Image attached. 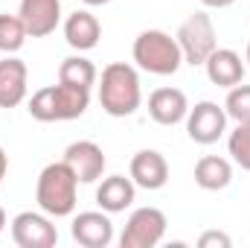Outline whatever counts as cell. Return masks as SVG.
Masks as SVG:
<instances>
[{"label":"cell","mask_w":250,"mask_h":248,"mask_svg":"<svg viewBox=\"0 0 250 248\" xmlns=\"http://www.w3.org/2000/svg\"><path fill=\"white\" fill-rule=\"evenodd\" d=\"M90 105V88H76V85H47L38 88L29 97V114L38 123H62L76 120L87 111Z\"/></svg>","instance_id":"7a4b0ae2"},{"label":"cell","mask_w":250,"mask_h":248,"mask_svg":"<svg viewBox=\"0 0 250 248\" xmlns=\"http://www.w3.org/2000/svg\"><path fill=\"white\" fill-rule=\"evenodd\" d=\"M137 198V184L131 181V175H108L102 178V184L96 187V204L105 213H125Z\"/></svg>","instance_id":"e0dca14e"},{"label":"cell","mask_w":250,"mask_h":248,"mask_svg":"<svg viewBox=\"0 0 250 248\" xmlns=\"http://www.w3.org/2000/svg\"><path fill=\"white\" fill-rule=\"evenodd\" d=\"M26 64L15 56L0 59V108H18L26 99Z\"/></svg>","instance_id":"2e32d148"},{"label":"cell","mask_w":250,"mask_h":248,"mask_svg":"<svg viewBox=\"0 0 250 248\" xmlns=\"http://www.w3.org/2000/svg\"><path fill=\"white\" fill-rule=\"evenodd\" d=\"M84 6H105V3H111V0H82Z\"/></svg>","instance_id":"484cf974"},{"label":"cell","mask_w":250,"mask_h":248,"mask_svg":"<svg viewBox=\"0 0 250 248\" xmlns=\"http://www.w3.org/2000/svg\"><path fill=\"white\" fill-rule=\"evenodd\" d=\"M227 152H230V158H233L242 170L250 173V123H239L230 131V137H227Z\"/></svg>","instance_id":"44dd1931"},{"label":"cell","mask_w":250,"mask_h":248,"mask_svg":"<svg viewBox=\"0 0 250 248\" xmlns=\"http://www.w3.org/2000/svg\"><path fill=\"white\" fill-rule=\"evenodd\" d=\"M99 105L111 117H131L143 105V88L137 67L125 62H111L99 79Z\"/></svg>","instance_id":"6da1fadb"},{"label":"cell","mask_w":250,"mask_h":248,"mask_svg":"<svg viewBox=\"0 0 250 248\" xmlns=\"http://www.w3.org/2000/svg\"><path fill=\"white\" fill-rule=\"evenodd\" d=\"M236 0H201V6H207V9H227V6H233Z\"/></svg>","instance_id":"cb8c5ba5"},{"label":"cell","mask_w":250,"mask_h":248,"mask_svg":"<svg viewBox=\"0 0 250 248\" xmlns=\"http://www.w3.org/2000/svg\"><path fill=\"white\" fill-rule=\"evenodd\" d=\"M131 56L140 70L151 76H175L184 64V53L178 47V38H172L163 29H143L134 38Z\"/></svg>","instance_id":"277c9868"},{"label":"cell","mask_w":250,"mask_h":248,"mask_svg":"<svg viewBox=\"0 0 250 248\" xmlns=\"http://www.w3.org/2000/svg\"><path fill=\"white\" fill-rule=\"evenodd\" d=\"M29 32L21 21V15H0V53L12 56L26 44Z\"/></svg>","instance_id":"ffe728a7"},{"label":"cell","mask_w":250,"mask_h":248,"mask_svg":"<svg viewBox=\"0 0 250 248\" xmlns=\"http://www.w3.org/2000/svg\"><path fill=\"white\" fill-rule=\"evenodd\" d=\"M224 111L236 123H250V85L239 82L236 88H230V94L224 99Z\"/></svg>","instance_id":"7402d4cb"},{"label":"cell","mask_w":250,"mask_h":248,"mask_svg":"<svg viewBox=\"0 0 250 248\" xmlns=\"http://www.w3.org/2000/svg\"><path fill=\"white\" fill-rule=\"evenodd\" d=\"M18 15L29 38H47L62 24V0H21Z\"/></svg>","instance_id":"8fae6325"},{"label":"cell","mask_w":250,"mask_h":248,"mask_svg":"<svg viewBox=\"0 0 250 248\" xmlns=\"http://www.w3.org/2000/svg\"><path fill=\"white\" fill-rule=\"evenodd\" d=\"M12 243L18 248H53L59 243V231L53 225V216L44 210H23L12 219Z\"/></svg>","instance_id":"52a82bcc"},{"label":"cell","mask_w":250,"mask_h":248,"mask_svg":"<svg viewBox=\"0 0 250 248\" xmlns=\"http://www.w3.org/2000/svg\"><path fill=\"white\" fill-rule=\"evenodd\" d=\"M99 79L96 67L90 59L84 56H67L62 64H59V82L64 85H76V88H93Z\"/></svg>","instance_id":"d6986e66"},{"label":"cell","mask_w":250,"mask_h":248,"mask_svg":"<svg viewBox=\"0 0 250 248\" xmlns=\"http://www.w3.org/2000/svg\"><path fill=\"white\" fill-rule=\"evenodd\" d=\"M166 234V213L157 207H137L128 222H125L123 234H120V246L123 248H154L160 246Z\"/></svg>","instance_id":"8992f818"},{"label":"cell","mask_w":250,"mask_h":248,"mask_svg":"<svg viewBox=\"0 0 250 248\" xmlns=\"http://www.w3.org/2000/svg\"><path fill=\"white\" fill-rule=\"evenodd\" d=\"M245 62L250 64V41H248V53H245Z\"/></svg>","instance_id":"83f0119b"},{"label":"cell","mask_w":250,"mask_h":248,"mask_svg":"<svg viewBox=\"0 0 250 248\" xmlns=\"http://www.w3.org/2000/svg\"><path fill=\"white\" fill-rule=\"evenodd\" d=\"M204 70H207V79L218 88H236L242 79H245V62L236 50L230 47H215L209 53V59L204 62Z\"/></svg>","instance_id":"5bb4252c"},{"label":"cell","mask_w":250,"mask_h":248,"mask_svg":"<svg viewBox=\"0 0 250 248\" xmlns=\"http://www.w3.org/2000/svg\"><path fill=\"white\" fill-rule=\"evenodd\" d=\"M175 38H178L181 53H184V62L192 64V67H201L209 59V53L218 47L215 44V26H212V18L207 12L189 15L187 21L178 26Z\"/></svg>","instance_id":"5b68a950"},{"label":"cell","mask_w":250,"mask_h":248,"mask_svg":"<svg viewBox=\"0 0 250 248\" xmlns=\"http://www.w3.org/2000/svg\"><path fill=\"white\" fill-rule=\"evenodd\" d=\"M233 240L224 234V231H204L198 237V248H230Z\"/></svg>","instance_id":"603a6c76"},{"label":"cell","mask_w":250,"mask_h":248,"mask_svg":"<svg viewBox=\"0 0 250 248\" xmlns=\"http://www.w3.org/2000/svg\"><path fill=\"white\" fill-rule=\"evenodd\" d=\"M64 164L76 173L79 184H93V181L102 178L108 161H105V152H102L99 143H93V140H76V143H70L64 149Z\"/></svg>","instance_id":"9c48e42d"},{"label":"cell","mask_w":250,"mask_h":248,"mask_svg":"<svg viewBox=\"0 0 250 248\" xmlns=\"http://www.w3.org/2000/svg\"><path fill=\"white\" fill-rule=\"evenodd\" d=\"M224 131H227V111H224V105L204 99L195 108H189V114H187L189 140H195L201 146H209V143H218V137Z\"/></svg>","instance_id":"ba28073f"},{"label":"cell","mask_w":250,"mask_h":248,"mask_svg":"<svg viewBox=\"0 0 250 248\" xmlns=\"http://www.w3.org/2000/svg\"><path fill=\"white\" fill-rule=\"evenodd\" d=\"M102 38V24L96 21V15H90L87 9H76L67 21H64V41L79 50V53H87L99 44Z\"/></svg>","instance_id":"9a60e30c"},{"label":"cell","mask_w":250,"mask_h":248,"mask_svg":"<svg viewBox=\"0 0 250 248\" xmlns=\"http://www.w3.org/2000/svg\"><path fill=\"white\" fill-rule=\"evenodd\" d=\"M76 196H79V178L64 161L47 164L41 170L38 184H35V201L47 216H53V219L73 216V210L79 204Z\"/></svg>","instance_id":"3957f363"},{"label":"cell","mask_w":250,"mask_h":248,"mask_svg":"<svg viewBox=\"0 0 250 248\" xmlns=\"http://www.w3.org/2000/svg\"><path fill=\"white\" fill-rule=\"evenodd\" d=\"M3 228H6V210L0 207V234H3Z\"/></svg>","instance_id":"4316f807"},{"label":"cell","mask_w":250,"mask_h":248,"mask_svg":"<svg viewBox=\"0 0 250 248\" xmlns=\"http://www.w3.org/2000/svg\"><path fill=\"white\" fill-rule=\"evenodd\" d=\"M70 234L82 248H108L114 243L111 213H105V210H84V213L73 216Z\"/></svg>","instance_id":"30bf717a"},{"label":"cell","mask_w":250,"mask_h":248,"mask_svg":"<svg viewBox=\"0 0 250 248\" xmlns=\"http://www.w3.org/2000/svg\"><path fill=\"white\" fill-rule=\"evenodd\" d=\"M233 181V164L218 155H204L195 164V184L207 193H218Z\"/></svg>","instance_id":"ac0fdd59"},{"label":"cell","mask_w":250,"mask_h":248,"mask_svg":"<svg viewBox=\"0 0 250 248\" xmlns=\"http://www.w3.org/2000/svg\"><path fill=\"white\" fill-rule=\"evenodd\" d=\"M6 170H9V158H6V149L0 146V184H3V178H6Z\"/></svg>","instance_id":"d4e9b609"},{"label":"cell","mask_w":250,"mask_h":248,"mask_svg":"<svg viewBox=\"0 0 250 248\" xmlns=\"http://www.w3.org/2000/svg\"><path fill=\"white\" fill-rule=\"evenodd\" d=\"M189 114V99L181 88H157L148 97V117L157 125H178Z\"/></svg>","instance_id":"4fadbf2b"},{"label":"cell","mask_w":250,"mask_h":248,"mask_svg":"<svg viewBox=\"0 0 250 248\" xmlns=\"http://www.w3.org/2000/svg\"><path fill=\"white\" fill-rule=\"evenodd\" d=\"M128 175H131L134 184L143 187V190H160L169 181V164H166V158L157 149H140L131 158Z\"/></svg>","instance_id":"7c38bea8"}]
</instances>
